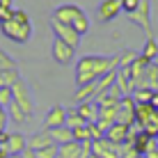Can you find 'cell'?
Segmentation results:
<instances>
[{
    "label": "cell",
    "mask_w": 158,
    "mask_h": 158,
    "mask_svg": "<svg viewBox=\"0 0 158 158\" xmlns=\"http://www.w3.org/2000/svg\"><path fill=\"white\" fill-rule=\"evenodd\" d=\"M115 69H119V55H83L76 62V87L96 83Z\"/></svg>",
    "instance_id": "1"
},
{
    "label": "cell",
    "mask_w": 158,
    "mask_h": 158,
    "mask_svg": "<svg viewBox=\"0 0 158 158\" xmlns=\"http://www.w3.org/2000/svg\"><path fill=\"white\" fill-rule=\"evenodd\" d=\"M51 19H55L60 23H64V25H71L80 37H83L85 32H89V16L85 14V9L80 7V5H73V2L57 5Z\"/></svg>",
    "instance_id": "2"
},
{
    "label": "cell",
    "mask_w": 158,
    "mask_h": 158,
    "mask_svg": "<svg viewBox=\"0 0 158 158\" xmlns=\"http://www.w3.org/2000/svg\"><path fill=\"white\" fill-rule=\"evenodd\" d=\"M0 30L7 39H12L16 44H28L32 37V23H30V16L23 12V9H16L14 16L5 23H0Z\"/></svg>",
    "instance_id": "3"
},
{
    "label": "cell",
    "mask_w": 158,
    "mask_h": 158,
    "mask_svg": "<svg viewBox=\"0 0 158 158\" xmlns=\"http://www.w3.org/2000/svg\"><path fill=\"white\" fill-rule=\"evenodd\" d=\"M12 92H14V101L19 103V108L28 115V119L35 115V96L30 92V85L25 83L23 78H19L16 83L12 85Z\"/></svg>",
    "instance_id": "4"
},
{
    "label": "cell",
    "mask_w": 158,
    "mask_h": 158,
    "mask_svg": "<svg viewBox=\"0 0 158 158\" xmlns=\"http://www.w3.org/2000/svg\"><path fill=\"white\" fill-rule=\"evenodd\" d=\"M126 19L131 23H135L138 28H142L147 32V37H154V30H151V0H140V7L135 12L126 14Z\"/></svg>",
    "instance_id": "5"
},
{
    "label": "cell",
    "mask_w": 158,
    "mask_h": 158,
    "mask_svg": "<svg viewBox=\"0 0 158 158\" xmlns=\"http://www.w3.org/2000/svg\"><path fill=\"white\" fill-rule=\"evenodd\" d=\"M51 55H53V60H55L57 64H62V67H69V64L73 62L76 48H73V46H69L67 41H62V39H57V37H53Z\"/></svg>",
    "instance_id": "6"
},
{
    "label": "cell",
    "mask_w": 158,
    "mask_h": 158,
    "mask_svg": "<svg viewBox=\"0 0 158 158\" xmlns=\"http://www.w3.org/2000/svg\"><path fill=\"white\" fill-rule=\"evenodd\" d=\"M51 30H53V35H55L57 39L67 41L69 46H73V48L80 46V35L71 28V25H64V23H60V21L51 19Z\"/></svg>",
    "instance_id": "7"
},
{
    "label": "cell",
    "mask_w": 158,
    "mask_h": 158,
    "mask_svg": "<svg viewBox=\"0 0 158 158\" xmlns=\"http://www.w3.org/2000/svg\"><path fill=\"white\" fill-rule=\"evenodd\" d=\"M135 99L133 96H124L122 103H119V110H117V122L115 124H124V126H135Z\"/></svg>",
    "instance_id": "8"
},
{
    "label": "cell",
    "mask_w": 158,
    "mask_h": 158,
    "mask_svg": "<svg viewBox=\"0 0 158 158\" xmlns=\"http://www.w3.org/2000/svg\"><path fill=\"white\" fill-rule=\"evenodd\" d=\"M119 14H122V2L119 0H101L99 9H96V16H99L101 23H110Z\"/></svg>",
    "instance_id": "9"
},
{
    "label": "cell",
    "mask_w": 158,
    "mask_h": 158,
    "mask_svg": "<svg viewBox=\"0 0 158 158\" xmlns=\"http://www.w3.org/2000/svg\"><path fill=\"white\" fill-rule=\"evenodd\" d=\"M92 149L99 158H122V147L112 144L110 140L101 138V140H94L92 142Z\"/></svg>",
    "instance_id": "10"
},
{
    "label": "cell",
    "mask_w": 158,
    "mask_h": 158,
    "mask_svg": "<svg viewBox=\"0 0 158 158\" xmlns=\"http://www.w3.org/2000/svg\"><path fill=\"white\" fill-rule=\"evenodd\" d=\"M44 124H46V128H57V126H67V108L55 103V106L51 108V110L46 112V117H44Z\"/></svg>",
    "instance_id": "11"
},
{
    "label": "cell",
    "mask_w": 158,
    "mask_h": 158,
    "mask_svg": "<svg viewBox=\"0 0 158 158\" xmlns=\"http://www.w3.org/2000/svg\"><path fill=\"white\" fill-rule=\"evenodd\" d=\"M128 133H131V126L112 124V126L106 131V140H110V142L117 144V147H124V144H126V140H128Z\"/></svg>",
    "instance_id": "12"
},
{
    "label": "cell",
    "mask_w": 158,
    "mask_h": 158,
    "mask_svg": "<svg viewBox=\"0 0 158 158\" xmlns=\"http://www.w3.org/2000/svg\"><path fill=\"white\" fill-rule=\"evenodd\" d=\"M156 115H158V110L151 108L149 103H138V106H135V124H138L140 128H144Z\"/></svg>",
    "instance_id": "13"
},
{
    "label": "cell",
    "mask_w": 158,
    "mask_h": 158,
    "mask_svg": "<svg viewBox=\"0 0 158 158\" xmlns=\"http://www.w3.org/2000/svg\"><path fill=\"white\" fill-rule=\"evenodd\" d=\"M46 131H48L51 140L57 147L60 144H67V142H73V131L69 128V126H57V128H46Z\"/></svg>",
    "instance_id": "14"
},
{
    "label": "cell",
    "mask_w": 158,
    "mask_h": 158,
    "mask_svg": "<svg viewBox=\"0 0 158 158\" xmlns=\"http://www.w3.org/2000/svg\"><path fill=\"white\" fill-rule=\"evenodd\" d=\"M78 112L83 115V119L87 124H94V122H99V103L96 101H87V103H78Z\"/></svg>",
    "instance_id": "15"
},
{
    "label": "cell",
    "mask_w": 158,
    "mask_h": 158,
    "mask_svg": "<svg viewBox=\"0 0 158 158\" xmlns=\"http://www.w3.org/2000/svg\"><path fill=\"white\" fill-rule=\"evenodd\" d=\"M94 99H96V83L76 87V92H73V101L76 103H87V101H94Z\"/></svg>",
    "instance_id": "16"
},
{
    "label": "cell",
    "mask_w": 158,
    "mask_h": 158,
    "mask_svg": "<svg viewBox=\"0 0 158 158\" xmlns=\"http://www.w3.org/2000/svg\"><path fill=\"white\" fill-rule=\"evenodd\" d=\"M51 144H55L51 140V135H48V131H41V133H35L32 138L28 140V147L32 151H39V149H44V147H51Z\"/></svg>",
    "instance_id": "17"
},
{
    "label": "cell",
    "mask_w": 158,
    "mask_h": 158,
    "mask_svg": "<svg viewBox=\"0 0 158 158\" xmlns=\"http://www.w3.org/2000/svg\"><path fill=\"white\" fill-rule=\"evenodd\" d=\"M28 149V138L23 133H12L9 135V154H23Z\"/></svg>",
    "instance_id": "18"
},
{
    "label": "cell",
    "mask_w": 158,
    "mask_h": 158,
    "mask_svg": "<svg viewBox=\"0 0 158 158\" xmlns=\"http://www.w3.org/2000/svg\"><path fill=\"white\" fill-rule=\"evenodd\" d=\"M80 151H83V144L80 142H67L60 144V158H80Z\"/></svg>",
    "instance_id": "19"
},
{
    "label": "cell",
    "mask_w": 158,
    "mask_h": 158,
    "mask_svg": "<svg viewBox=\"0 0 158 158\" xmlns=\"http://www.w3.org/2000/svg\"><path fill=\"white\" fill-rule=\"evenodd\" d=\"M67 126L71 131L80 128V126H87V122L83 119V115L78 112V108H69V110H67Z\"/></svg>",
    "instance_id": "20"
},
{
    "label": "cell",
    "mask_w": 158,
    "mask_h": 158,
    "mask_svg": "<svg viewBox=\"0 0 158 158\" xmlns=\"http://www.w3.org/2000/svg\"><path fill=\"white\" fill-rule=\"evenodd\" d=\"M140 55L147 57L149 62H154V60L158 57V41H156V37H147L144 48H142V53H140Z\"/></svg>",
    "instance_id": "21"
},
{
    "label": "cell",
    "mask_w": 158,
    "mask_h": 158,
    "mask_svg": "<svg viewBox=\"0 0 158 158\" xmlns=\"http://www.w3.org/2000/svg\"><path fill=\"white\" fill-rule=\"evenodd\" d=\"M7 115H9V122H16V124H25V122H28V115L19 108V103H16V101L7 108Z\"/></svg>",
    "instance_id": "22"
},
{
    "label": "cell",
    "mask_w": 158,
    "mask_h": 158,
    "mask_svg": "<svg viewBox=\"0 0 158 158\" xmlns=\"http://www.w3.org/2000/svg\"><path fill=\"white\" fill-rule=\"evenodd\" d=\"M16 7H14V0H0V23L9 21L14 16Z\"/></svg>",
    "instance_id": "23"
},
{
    "label": "cell",
    "mask_w": 158,
    "mask_h": 158,
    "mask_svg": "<svg viewBox=\"0 0 158 158\" xmlns=\"http://www.w3.org/2000/svg\"><path fill=\"white\" fill-rule=\"evenodd\" d=\"M14 69H19L16 60H14L12 55H7V53L0 48V73H5V71H14Z\"/></svg>",
    "instance_id": "24"
},
{
    "label": "cell",
    "mask_w": 158,
    "mask_h": 158,
    "mask_svg": "<svg viewBox=\"0 0 158 158\" xmlns=\"http://www.w3.org/2000/svg\"><path fill=\"white\" fill-rule=\"evenodd\" d=\"M151 94H154V89H151V87H138L131 96L135 99V103H149V101H151Z\"/></svg>",
    "instance_id": "25"
},
{
    "label": "cell",
    "mask_w": 158,
    "mask_h": 158,
    "mask_svg": "<svg viewBox=\"0 0 158 158\" xmlns=\"http://www.w3.org/2000/svg\"><path fill=\"white\" fill-rule=\"evenodd\" d=\"M140 53H135V51H122L119 53V69H128L131 64L138 60Z\"/></svg>",
    "instance_id": "26"
},
{
    "label": "cell",
    "mask_w": 158,
    "mask_h": 158,
    "mask_svg": "<svg viewBox=\"0 0 158 158\" xmlns=\"http://www.w3.org/2000/svg\"><path fill=\"white\" fill-rule=\"evenodd\" d=\"M14 103V92L12 87H0V106L2 108H9Z\"/></svg>",
    "instance_id": "27"
},
{
    "label": "cell",
    "mask_w": 158,
    "mask_h": 158,
    "mask_svg": "<svg viewBox=\"0 0 158 158\" xmlns=\"http://www.w3.org/2000/svg\"><path fill=\"white\" fill-rule=\"evenodd\" d=\"M37 158H60V147H57V144L44 147V149L37 151Z\"/></svg>",
    "instance_id": "28"
},
{
    "label": "cell",
    "mask_w": 158,
    "mask_h": 158,
    "mask_svg": "<svg viewBox=\"0 0 158 158\" xmlns=\"http://www.w3.org/2000/svg\"><path fill=\"white\" fill-rule=\"evenodd\" d=\"M73 140H76V142H89V140H92V135H89V128H87V126H80V128H76V131H73Z\"/></svg>",
    "instance_id": "29"
},
{
    "label": "cell",
    "mask_w": 158,
    "mask_h": 158,
    "mask_svg": "<svg viewBox=\"0 0 158 158\" xmlns=\"http://www.w3.org/2000/svg\"><path fill=\"white\" fill-rule=\"evenodd\" d=\"M87 128H89V135H92V142H94V140H101V138H106V131H103L99 124H87Z\"/></svg>",
    "instance_id": "30"
},
{
    "label": "cell",
    "mask_w": 158,
    "mask_h": 158,
    "mask_svg": "<svg viewBox=\"0 0 158 158\" xmlns=\"http://www.w3.org/2000/svg\"><path fill=\"white\" fill-rule=\"evenodd\" d=\"M122 2V14H131L140 7V0H119Z\"/></svg>",
    "instance_id": "31"
},
{
    "label": "cell",
    "mask_w": 158,
    "mask_h": 158,
    "mask_svg": "<svg viewBox=\"0 0 158 158\" xmlns=\"http://www.w3.org/2000/svg\"><path fill=\"white\" fill-rule=\"evenodd\" d=\"M122 158H140V154H138V149H135L133 144H124L122 147Z\"/></svg>",
    "instance_id": "32"
},
{
    "label": "cell",
    "mask_w": 158,
    "mask_h": 158,
    "mask_svg": "<svg viewBox=\"0 0 158 158\" xmlns=\"http://www.w3.org/2000/svg\"><path fill=\"white\" fill-rule=\"evenodd\" d=\"M149 106L158 110V89H154V94H151V101H149Z\"/></svg>",
    "instance_id": "33"
},
{
    "label": "cell",
    "mask_w": 158,
    "mask_h": 158,
    "mask_svg": "<svg viewBox=\"0 0 158 158\" xmlns=\"http://www.w3.org/2000/svg\"><path fill=\"white\" fill-rule=\"evenodd\" d=\"M21 158H37V151H32L30 147H28V149H25L23 154H21Z\"/></svg>",
    "instance_id": "34"
},
{
    "label": "cell",
    "mask_w": 158,
    "mask_h": 158,
    "mask_svg": "<svg viewBox=\"0 0 158 158\" xmlns=\"http://www.w3.org/2000/svg\"><path fill=\"white\" fill-rule=\"evenodd\" d=\"M5 158H21V154H7Z\"/></svg>",
    "instance_id": "35"
},
{
    "label": "cell",
    "mask_w": 158,
    "mask_h": 158,
    "mask_svg": "<svg viewBox=\"0 0 158 158\" xmlns=\"http://www.w3.org/2000/svg\"><path fill=\"white\" fill-rule=\"evenodd\" d=\"M89 158H99V156H96V154H92V156H89Z\"/></svg>",
    "instance_id": "36"
},
{
    "label": "cell",
    "mask_w": 158,
    "mask_h": 158,
    "mask_svg": "<svg viewBox=\"0 0 158 158\" xmlns=\"http://www.w3.org/2000/svg\"><path fill=\"white\" fill-rule=\"evenodd\" d=\"M140 158H144V156H140Z\"/></svg>",
    "instance_id": "37"
}]
</instances>
